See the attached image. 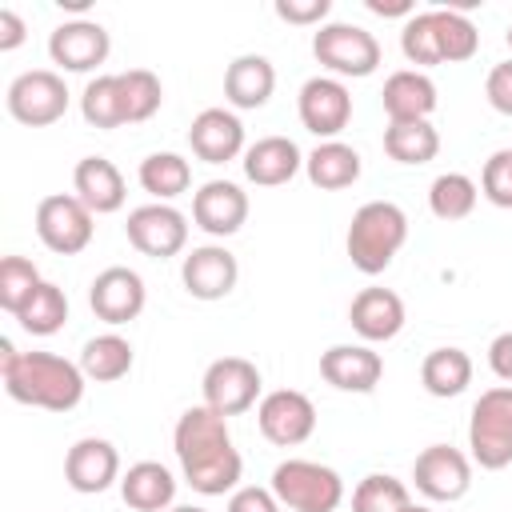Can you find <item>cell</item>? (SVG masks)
<instances>
[{
	"mask_svg": "<svg viewBox=\"0 0 512 512\" xmlns=\"http://www.w3.org/2000/svg\"><path fill=\"white\" fill-rule=\"evenodd\" d=\"M120 80V108H124V124H144L160 112L164 104V88H160V76L148 72V68H128V72H116Z\"/></svg>",
	"mask_w": 512,
	"mask_h": 512,
	"instance_id": "32",
	"label": "cell"
},
{
	"mask_svg": "<svg viewBox=\"0 0 512 512\" xmlns=\"http://www.w3.org/2000/svg\"><path fill=\"white\" fill-rule=\"evenodd\" d=\"M468 448L484 472H500L512 464V384L480 392L468 420Z\"/></svg>",
	"mask_w": 512,
	"mask_h": 512,
	"instance_id": "5",
	"label": "cell"
},
{
	"mask_svg": "<svg viewBox=\"0 0 512 512\" xmlns=\"http://www.w3.org/2000/svg\"><path fill=\"white\" fill-rule=\"evenodd\" d=\"M24 20H20V12L16 8H0V52H12V48H20L24 44Z\"/></svg>",
	"mask_w": 512,
	"mask_h": 512,
	"instance_id": "45",
	"label": "cell"
},
{
	"mask_svg": "<svg viewBox=\"0 0 512 512\" xmlns=\"http://www.w3.org/2000/svg\"><path fill=\"white\" fill-rule=\"evenodd\" d=\"M44 280H40V268L28 260V256H4L0 260V308L4 312H20L28 300H32V292L40 288Z\"/></svg>",
	"mask_w": 512,
	"mask_h": 512,
	"instance_id": "39",
	"label": "cell"
},
{
	"mask_svg": "<svg viewBox=\"0 0 512 512\" xmlns=\"http://www.w3.org/2000/svg\"><path fill=\"white\" fill-rule=\"evenodd\" d=\"M484 96H488V104H492L496 112L512 116V60L492 64V72H488V80H484Z\"/></svg>",
	"mask_w": 512,
	"mask_h": 512,
	"instance_id": "42",
	"label": "cell"
},
{
	"mask_svg": "<svg viewBox=\"0 0 512 512\" xmlns=\"http://www.w3.org/2000/svg\"><path fill=\"white\" fill-rule=\"evenodd\" d=\"M144 300H148V288L140 280L136 268H124V264H112L104 268L92 288H88V304L96 312V320L104 324H128L144 312Z\"/></svg>",
	"mask_w": 512,
	"mask_h": 512,
	"instance_id": "14",
	"label": "cell"
},
{
	"mask_svg": "<svg viewBox=\"0 0 512 512\" xmlns=\"http://www.w3.org/2000/svg\"><path fill=\"white\" fill-rule=\"evenodd\" d=\"M16 320H20V328L32 332V336H52V332H60L64 320H68V296H64V288L52 284V280H44V284L32 292V300L16 312Z\"/></svg>",
	"mask_w": 512,
	"mask_h": 512,
	"instance_id": "34",
	"label": "cell"
},
{
	"mask_svg": "<svg viewBox=\"0 0 512 512\" xmlns=\"http://www.w3.org/2000/svg\"><path fill=\"white\" fill-rule=\"evenodd\" d=\"M408 512H432V508H428V504H412Z\"/></svg>",
	"mask_w": 512,
	"mask_h": 512,
	"instance_id": "48",
	"label": "cell"
},
{
	"mask_svg": "<svg viewBox=\"0 0 512 512\" xmlns=\"http://www.w3.org/2000/svg\"><path fill=\"white\" fill-rule=\"evenodd\" d=\"M296 108H300V124L312 136L336 140L352 120V92L336 76H312V80H304Z\"/></svg>",
	"mask_w": 512,
	"mask_h": 512,
	"instance_id": "12",
	"label": "cell"
},
{
	"mask_svg": "<svg viewBox=\"0 0 512 512\" xmlns=\"http://www.w3.org/2000/svg\"><path fill=\"white\" fill-rule=\"evenodd\" d=\"M408 508H412L408 484L388 472H368L352 488V512H408Z\"/></svg>",
	"mask_w": 512,
	"mask_h": 512,
	"instance_id": "35",
	"label": "cell"
},
{
	"mask_svg": "<svg viewBox=\"0 0 512 512\" xmlns=\"http://www.w3.org/2000/svg\"><path fill=\"white\" fill-rule=\"evenodd\" d=\"M72 188L76 196L88 204L92 216H108V212H120L124 208V176L120 168L108 160V156H84L76 168H72Z\"/></svg>",
	"mask_w": 512,
	"mask_h": 512,
	"instance_id": "23",
	"label": "cell"
},
{
	"mask_svg": "<svg viewBox=\"0 0 512 512\" xmlns=\"http://www.w3.org/2000/svg\"><path fill=\"white\" fill-rule=\"evenodd\" d=\"M376 16H412V0H364Z\"/></svg>",
	"mask_w": 512,
	"mask_h": 512,
	"instance_id": "46",
	"label": "cell"
},
{
	"mask_svg": "<svg viewBox=\"0 0 512 512\" xmlns=\"http://www.w3.org/2000/svg\"><path fill=\"white\" fill-rule=\"evenodd\" d=\"M0 376L16 404L44 408V412H72L84 400V384H88L80 364L56 352H20V360Z\"/></svg>",
	"mask_w": 512,
	"mask_h": 512,
	"instance_id": "2",
	"label": "cell"
},
{
	"mask_svg": "<svg viewBox=\"0 0 512 512\" xmlns=\"http://www.w3.org/2000/svg\"><path fill=\"white\" fill-rule=\"evenodd\" d=\"M108 48H112V40H108L104 24H96V20H64L48 36V56L64 72H92L96 64L108 60Z\"/></svg>",
	"mask_w": 512,
	"mask_h": 512,
	"instance_id": "16",
	"label": "cell"
},
{
	"mask_svg": "<svg viewBox=\"0 0 512 512\" xmlns=\"http://www.w3.org/2000/svg\"><path fill=\"white\" fill-rule=\"evenodd\" d=\"M348 324H352L356 336L368 340V344L392 340V336L404 328V300H400L392 288H360V292L352 296Z\"/></svg>",
	"mask_w": 512,
	"mask_h": 512,
	"instance_id": "21",
	"label": "cell"
},
{
	"mask_svg": "<svg viewBox=\"0 0 512 512\" xmlns=\"http://www.w3.org/2000/svg\"><path fill=\"white\" fill-rule=\"evenodd\" d=\"M320 376L340 392H372L384 376V360L368 344H332L320 356Z\"/></svg>",
	"mask_w": 512,
	"mask_h": 512,
	"instance_id": "20",
	"label": "cell"
},
{
	"mask_svg": "<svg viewBox=\"0 0 512 512\" xmlns=\"http://www.w3.org/2000/svg\"><path fill=\"white\" fill-rule=\"evenodd\" d=\"M284 504L276 500L272 488H260V484H244L228 496V512H280Z\"/></svg>",
	"mask_w": 512,
	"mask_h": 512,
	"instance_id": "41",
	"label": "cell"
},
{
	"mask_svg": "<svg viewBox=\"0 0 512 512\" xmlns=\"http://www.w3.org/2000/svg\"><path fill=\"white\" fill-rule=\"evenodd\" d=\"M420 384L440 400L460 396L472 384V356L464 348H432L420 364Z\"/></svg>",
	"mask_w": 512,
	"mask_h": 512,
	"instance_id": "28",
	"label": "cell"
},
{
	"mask_svg": "<svg viewBox=\"0 0 512 512\" xmlns=\"http://www.w3.org/2000/svg\"><path fill=\"white\" fill-rule=\"evenodd\" d=\"M404 240H408L404 208L392 204V200H368V204L356 208V216L348 224V236H344V248H348L352 268H360L364 276H380L396 260Z\"/></svg>",
	"mask_w": 512,
	"mask_h": 512,
	"instance_id": "3",
	"label": "cell"
},
{
	"mask_svg": "<svg viewBox=\"0 0 512 512\" xmlns=\"http://www.w3.org/2000/svg\"><path fill=\"white\" fill-rule=\"evenodd\" d=\"M256 424L264 432L268 444L276 448H296L316 432V404L296 392V388H276L260 400L256 408Z\"/></svg>",
	"mask_w": 512,
	"mask_h": 512,
	"instance_id": "11",
	"label": "cell"
},
{
	"mask_svg": "<svg viewBox=\"0 0 512 512\" xmlns=\"http://www.w3.org/2000/svg\"><path fill=\"white\" fill-rule=\"evenodd\" d=\"M4 104H8L12 120H20L28 128H44V124H56L68 112V84L52 68H32V72H20L8 84Z\"/></svg>",
	"mask_w": 512,
	"mask_h": 512,
	"instance_id": "8",
	"label": "cell"
},
{
	"mask_svg": "<svg viewBox=\"0 0 512 512\" xmlns=\"http://www.w3.org/2000/svg\"><path fill=\"white\" fill-rule=\"evenodd\" d=\"M332 12V0H276V16L288 24H320Z\"/></svg>",
	"mask_w": 512,
	"mask_h": 512,
	"instance_id": "43",
	"label": "cell"
},
{
	"mask_svg": "<svg viewBox=\"0 0 512 512\" xmlns=\"http://www.w3.org/2000/svg\"><path fill=\"white\" fill-rule=\"evenodd\" d=\"M436 12V40H440V60L444 64H460L472 60L480 48V32L476 24L460 12V8H432Z\"/></svg>",
	"mask_w": 512,
	"mask_h": 512,
	"instance_id": "36",
	"label": "cell"
},
{
	"mask_svg": "<svg viewBox=\"0 0 512 512\" xmlns=\"http://www.w3.org/2000/svg\"><path fill=\"white\" fill-rule=\"evenodd\" d=\"M180 280L196 300H224L240 280V264L224 244H200L184 256Z\"/></svg>",
	"mask_w": 512,
	"mask_h": 512,
	"instance_id": "17",
	"label": "cell"
},
{
	"mask_svg": "<svg viewBox=\"0 0 512 512\" xmlns=\"http://www.w3.org/2000/svg\"><path fill=\"white\" fill-rule=\"evenodd\" d=\"M168 512H208V508H200V504H172Z\"/></svg>",
	"mask_w": 512,
	"mask_h": 512,
	"instance_id": "47",
	"label": "cell"
},
{
	"mask_svg": "<svg viewBox=\"0 0 512 512\" xmlns=\"http://www.w3.org/2000/svg\"><path fill=\"white\" fill-rule=\"evenodd\" d=\"M304 172L316 188L324 192H340L348 184L360 180V152L344 140H320L308 156H304Z\"/></svg>",
	"mask_w": 512,
	"mask_h": 512,
	"instance_id": "27",
	"label": "cell"
},
{
	"mask_svg": "<svg viewBox=\"0 0 512 512\" xmlns=\"http://www.w3.org/2000/svg\"><path fill=\"white\" fill-rule=\"evenodd\" d=\"M188 144L204 164H228L244 152V124L228 108H204L188 128Z\"/></svg>",
	"mask_w": 512,
	"mask_h": 512,
	"instance_id": "19",
	"label": "cell"
},
{
	"mask_svg": "<svg viewBox=\"0 0 512 512\" xmlns=\"http://www.w3.org/2000/svg\"><path fill=\"white\" fill-rule=\"evenodd\" d=\"M124 232H128V244L136 252H144L152 260H168V256L184 252V244H188V216L180 208L156 200V204L132 208Z\"/></svg>",
	"mask_w": 512,
	"mask_h": 512,
	"instance_id": "10",
	"label": "cell"
},
{
	"mask_svg": "<svg viewBox=\"0 0 512 512\" xmlns=\"http://www.w3.org/2000/svg\"><path fill=\"white\" fill-rule=\"evenodd\" d=\"M192 220L208 236H236L248 220V192L232 180H208L192 196Z\"/></svg>",
	"mask_w": 512,
	"mask_h": 512,
	"instance_id": "18",
	"label": "cell"
},
{
	"mask_svg": "<svg viewBox=\"0 0 512 512\" xmlns=\"http://www.w3.org/2000/svg\"><path fill=\"white\" fill-rule=\"evenodd\" d=\"M80 112L92 128H120L124 124V108H120V80L116 76H92L84 84L80 96Z\"/></svg>",
	"mask_w": 512,
	"mask_h": 512,
	"instance_id": "37",
	"label": "cell"
},
{
	"mask_svg": "<svg viewBox=\"0 0 512 512\" xmlns=\"http://www.w3.org/2000/svg\"><path fill=\"white\" fill-rule=\"evenodd\" d=\"M312 56L340 76H372L376 64H380V40L360 28V24H344V20H332V24H320V32L312 36Z\"/></svg>",
	"mask_w": 512,
	"mask_h": 512,
	"instance_id": "6",
	"label": "cell"
},
{
	"mask_svg": "<svg viewBox=\"0 0 512 512\" xmlns=\"http://www.w3.org/2000/svg\"><path fill=\"white\" fill-rule=\"evenodd\" d=\"M400 48H404L408 64H416V72H420V68H432V64H444V60H440L436 12H432V8H428V12H412V16L404 20V28H400Z\"/></svg>",
	"mask_w": 512,
	"mask_h": 512,
	"instance_id": "38",
	"label": "cell"
},
{
	"mask_svg": "<svg viewBox=\"0 0 512 512\" xmlns=\"http://www.w3.org/2000/svg\"><path fill=\"white\" fill-rule=\"evenodd\" d=\"M488 368H492L504 384H512V332H500V336L488 344Z\"/></svg>",
	"mask_w": 512,
	"mask_h": 512,
	"instance_id": "44",
	"label": "cell"
},
{
	"mask_svg": "<svg viewBox=\"0 0 512 512\" xmlns=\"http://www.w3.org/2000/svg\"><path fill=\"white\" fill-rule=\"evenodd\" d=\"M304 168V152L288 136H260L244 148V176L260 188H280Z\"/></svg>",
	"mask_w": 512,
	"mask_h": 512,
	"instance_id": "22",
	"label": "cell"
},
{
	"mask_svg": "<svg viewBox=\"0 0 512 512\" xmlns=\"http://www.w3.org/2000/svg\"><path fill=\"white\" fill-rule=\"evenodd\" d=\"M92 232H96L92 212L76 192L72 196L56 192V196H44L36 204V236H40V244L48 252L76 256V252H84L92 244Z\"/></svg>",
	"mask_w": 512,
	"mask_h": 512,
	"instance_id": "7",
	"label": "cell"
},
{
	"mask_svg": "<svg viewBox=\"0 0 512 512\" xmlns=\"http://www.w3.org/2000/svg\"><path fill=\"white\" fill-rule=\"evenodd\" d=\"M120 496L132 512H168L176 500V480L160 460H140L120 476Z\"/></svg>",
	"mask_w": 512,
	"mask_h": 512,
	"instance_id": "26",
	"label": "cell"
},
{
	"mask_svg": "<svg viewBox=\"0 0 512 512\" xmlns=\"http://www.w3.org/2000/svg\"><path fill=\"white\" fill-rule=\"evenodd\" d=\"M384 112H388V124H400V120H428L436 112V84L428 72H416V68H400L384 80Z\"/></svg>",
	"mask_w": 512,
	"mask_h": 512,
	"instance_id": "24",
	"label": "cell"
},
{
	"mask_svg": "<svg viewBox=\"0 0 512 512\" xmlns=\"http://www.w3.org/2000/svg\"><path fill=\"white\" fill-rule=\"evenodd\" d=\"M412 480L428 500L452 504L472 488V460L452 444H428L412 464Z\"/></svg>",
	"mask_w": 512,
	"mask_h": 512,
	"instance_id": "13",
	"label": "cell"
},
{
	"mask_svg": "<svg viewBox=\"0 0 512 512\" xmlns=\"http://www.w3.org/2000/svg\"><path fill=\"white\" fill-rule=\"evenodd\" d=\"M80 372L96 384H112L120 376L132 372V344L116 332H104V336H92L84 348H80Z\"/></svg>",
	"mask_w": 512,
	"mask_h": 512,
	"instance_id": "29",
	"label": "cell"
},
{
	"mask_svg": "<svg viewBox=\"0 0 512 512\" xmlns=\"http://www.w3.org/2000/svg\"><path fill=\"white\" fill-rule=\"evenodd\" d=\"M476 196H480V188H476L472 176H464V172H440L432 180V188H428V208H432L436 220H464V216H472Z\"/></svg>",
	"mask_w": 512,
	"mask_h": 512,
	"instance_id": "33",
	"label": "cell"
},
{
	"mask_svg": "<svg viewBox=\"0 0 512 512\" xmlns=\"http://www.w3.org/2000/svg\"><path fill=\"white\" fill-rule=\"evenodd\" d=\"M64 480L72 492H84V496H96L104 488H112L120 480V452L112 440L104 436H84L68 448L64 456Z\"/></svg>",
	"mask_w": 512,
	"mask_h": 512,
	"instance_id": "15",
	"label": "cell"
},
{
	"mask_svg": "<svg viewBox=\"0 0 512 512\" xmlns=\"http://www.w3.org/2000/svg\"><path fill=\"white\" fill-rule=\"evenodd\" d=\"M268 488L292 512H336L344 504V480H340V472L328 468V464H316V460H300V456L276 464Z\"/></svg>",
	"mask_w": 512,
	"mask_h": 512,
	"instance_id": "4",
	"label": "cell"
},
{
	"mask_svg": "<svg viewBox=\"0 0 512 512\" xmlns=\"http://www.w3.org/2000/svg\"><path fill=\"white\" fill-rule=\"evenodd\" d=\"M136 176H140V188L148 196H156L160 204L176 200L192 184V168H188V160L180 152H152V156H144Z\"/></svg>",
	"mask_w": 512,
	"mask_h": 512,
	"instance_id": "31",
	"label": "cell"
},
{
	"mask_svg": "<svg viewBox=\"0 0 512 512\" xmlns=\"http://www.w3.org/2000/svg\"><path fill=\"white\" fill-rule=\"evenodd\" d=\"M484 196L496 208H512V148H496L484 160V176H480Z\"/></svg>",
	"mask_w": 512,
	"mask_h": 512,
	"instance_id": "40",
	"label": "cell"
},
{
	"mask_svg": "<svg viewBox=\"0 0 512 512\" xmlns=\"http://www.w3.org/2000/svg\"><path fill=\"white\" fill-rule=\"evenodd\" d=\"M172 448H176V460H180L184 480L192 484V492H200V496L236 492L240 472H244V460H240V452L232 448L228 416L212 412L208 404L188 408V412L176 420Z\"/></svg>",
	"mask_w": 512,
	"mask_h": 512,
	"instance_id": "1",
	"label": "cell"
},
{
	"mask_svg": "<svg viewBox=\"0 0 512 512\" xmlns=\"http://www.w3.org/2000/svg\"><path fill=\"white\" fill-rule=\"evenodd\" d=\"M260 368L244 356H220L204 368V380H200V392H204V404L220 416H240L256 404L260 396Z\"/></svg>",
	"mask_w": 512,
	"mask_h": 512,
	"instance_id": "9",
	"label": "cell"
},
{
	"mask_svg": "<svg viewBox=\"0 0 512 512\" xmlns=\"http://www.w3.org/2000/svg\"><path fill=\"white\" fill-rule=\"evenodd\" d=\"M272 88H276V68H272V60L260 56V52L236 56V60L228 64V72H224V100H228L232 108H244V112L264 108L268 96H272Z\"/></svg>",
	"mask_w": 512,
	"mask_h": 512,
	"instance_id": "25",
	"label": "cell"
},
{
	"mask_svg": "<svg viewBox=\"0 0 512 512\" xmlns=\"http://www.w3.org/2000/svg\"><path fill=\"white\" fill-rule=\"evenodd\" d=\"M384 152L396 164H428L440 152V132L428 120H400L384 128Z\"/></svg>",
	"mask_w": 512,
	"mask_h": 512,
	"instance_id": "30",
	"label": "cell"
},
{
	"mask_svg": "<svg viewBox=\"0 0 512 512\" xmlns=\"http://www.w3.org/2000/svg\"><path fill=\"white\" fill-rule=\"evenodd\" d=\"M508 48H512V24H508Z\"/></svg>",
	"mask_w": 512,
	"mask_h": 512,
	"instance_id": "49",
	"label": "cell"
}]
</instances>
